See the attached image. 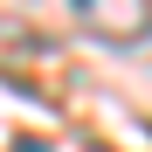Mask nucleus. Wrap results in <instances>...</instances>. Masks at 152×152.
Returning a JSON list of instances; mask_svg holds the SVG:
<instances>
[{"mask_svg":"<svg viewBox=\"0 0 152 152\" xmlns=\"http://www.w3.org/2000/svg\"><path fill=\"white\" fill-rule=\"evenodd\" d=\"M14 152H48V145L42 138H14Z\"/></svg>","mask_w":152,"mask_h":152,"instance_id":"1","label":"nucleus"}]
</instances>
